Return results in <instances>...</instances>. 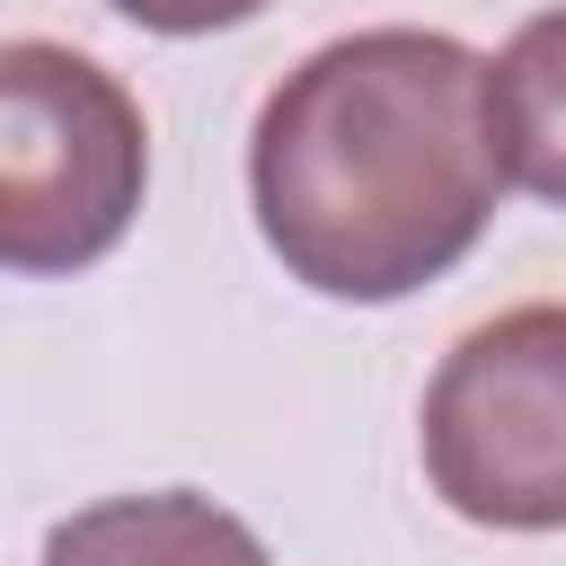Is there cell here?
Segmentation results:
<instances>
[{"mask_svg": "<svg viewBox=\"0 0 566 566\" xmlns=\"http://www.w3.org/2000/svg\"><path fill=\"white\" fill-rule=\"evenodd\" d=\"M256 230L327 301H407L451 274L504 195L486 62L424 27L318 44L248 142Z\"/></svg>", "mask_w": 566, "mask_h": 566, "instance_id": "cell-1", "label": "cell"}, {"mask_svg": "<svg viewBox=\"0 0 566 566\" xmlns=\"http://www.w3.org/2000/svg\"><path fill=\"white\" fill-rule=\"evenodd\" d=\"M150 177L142 106L115 71L71 44H0V265L9 274H80L97 265Z\"/></svg>", "mask_w": 566, "mask_h": 566, "instance_id": "cell-2", "label": "cell"}, {"mask_svg": "<svg viewBox=\"0 0 566 566\" xmlns=\"http://www.w3.org/2000/svg\"><path fill=\"white\" fill-rule=\"evenodd\" d=\"M106 9H124V18L150 27V35H212V27L256 18L265 0H106Z\"/></svg>", "mask_w": 566, "mask_h": 566, "instance_id": "cell-6", "label": "cell"}, {"mask_svg": "<svg viewBox=\"0 0 566 566\" xmlns=\"http://www.w3.org/2000/svg\"><path fill=\"white\" fill-rule=\"evenodd\" d=\"M424 478L460 522L566 531V301L469 327L424 389Z\"/></svg>", "mask_w": 566, "mask_h": 566, "instance_id": "cell-3", "label": "cell"}, {"mask_svg": "<svg viewBox=\"0 0 566 566\" xmlns=\"http://www.w3.org/2000/svg\"><path fill=\"white\" fill-rule=\"evenodd\" d=\"M44 566H265L256 531L212 495H115L44 539Z\"/></svg>", "mask_w": 566, "mask_h": 566, "instance_id": "cell-4", "label": "cell"}, {"mask_svg": "<svg viewBox=\"0 0 566 566\" xmlns=\"http://www.w3.org/2000/svg\"><path fill=\"white\" fill-rule=\"evenodd\" d=\"M486 124H495L504 186L566 203V9H539L486 62Z\"/></svg>", "mask_w": 566, "mask_h": 566, "instance_id": "cell-5", "label": "cell"}]
</instances>
